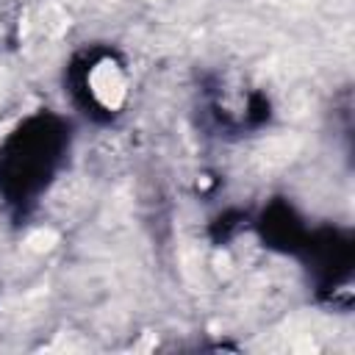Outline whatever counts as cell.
I'll return each instance as SVG.
<instances>
[{
	"label": "cell",
	"instance_id": "2",
	"mask_svg": "<svg viewBox=\"0 0 355 355\" xmlns=\"http://www.w3.org/2000/svg\"><path fill=\"white\" fill-rule=\"evenodd\" d=\"M53 239H55V236L47 230V233H39V236H33V239H31V244H33L36 250H47V247L53 244Z\"/></svg>",
	"mask_w": 355,
	"mask_h": 355
},
{
	"label": "cell",
	"instance_id": "1",
	"mask_svg": "<svg viewBox=\"0 0 355 355\" xmlns=\"http://www.w3.org/2000/svg\"><path fill=\"white\" fill-rule=\"evenodd\" d=\"M89 89L100 105L116 108L125 97V78L114 64H97L89 75Z\"/></svg>",
	"mask_w": 355,
	"mask_h": 355
}]
</instances>
